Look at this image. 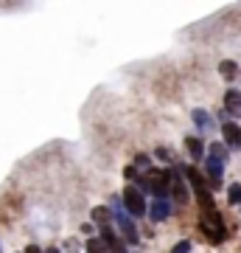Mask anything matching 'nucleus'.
I'll list each match as a JSON object with an SVG mask.
<instances>
[{
  "instance_id": "nucleus-10",
  "label": "nucleus",
  "mask_w": 241,
  "mask_h": 253,
  "mask_svg": "<svg viewBox=\"0 0 241 253\" xmlns=\"http://www.w3.org/2000/svg\"><path fill=\"white\" fill-rule=\"evenodd\" d=\"M224 107H227V113H233V116H241V93H236V90L224 93Z\"/></svg>"
},
{
  "instance_id": "nucleus-1",
  "label": "nucleus",
  "mask_w": 241,
  "mask_h": 253,
  "mask_svg": "<svg viewBox=\"0 0 241 253\" xmlns=\"http://www.w3.org/2000/svg\"><path fill=\"white\" fill-rule=\"evenodd\" d=\"M112 211H115V222H118V228H121L124 239H126L129 245H138V228H135V222L129 219V214H126V211H121V203H118V197L112 200Z\"/></svg>"
},
{
  "instance_id": "nucleus-18",
  "label": "nucleus",
  "mask_w": 241,
  "mask_h": 253,
  "mask_svg": "<svg viewBox=\"0 0 241 253\" xmlns=\"http://www.w3.org/2000/svg\"><path fill=\"white\" fill-rule=\"evenodd\" d=\"M157 158H160V161H169V149H163L160 146V149H157Z\"/></svg>"
},
{
  "instance_id": "nucleus-4",
  "label": "nucleus",
  "mask_w": 241,
  "mask_h": 253,
  "mask_svg": "<svg viewBox=\"0 0 241 253\" xmlns=\"http://www.w3.org/2000/svg\"><path fill=\"white\" fill-rule=\"evenodd\" d=\"M205 174H207V186H210V189H219V186H222V174H224V163L216 161V158H207Z\"/></svg>"
},
{
  "instance_id": "nucleus-6",
  "label": "nucleus",
  "mask_w": 241,
  "mask_h": 253,
  "mask_svg": "<svg viewBox=\"0 0 241 253\" xmlns=\"http://www.w3.org/2000/svg\"><path fill=\"white\" fill-rule=\"evenodd\" d=\"M185 152L191 161H202L205 158V144H202V138H185Z\"/></svg>"
},
{
  "instance_id": "nucleus-7",
  "label": "nucleus",
  "mask_w": 241,
  "mask_h": 253,
  "mask_svg": "<svg viewBox=\"0 0 241 253\" xmlns=\"http://www.w3.org/2000/svg\"><path fill=\"white\" fill-rule=\"evenodd\" d=\"M149 214H152L154 222H163L166 217H171V203H169V197H166V200H154V206H152V211H149Z\"/></svg>"
},
{
  "instance_id": "nucleus-13",
  "label": "nucleus",
  "mask_w": 241,
  "mask_h": 253,
  "mask_svg": "<svg viewBox=\"0 0 241 253\" xmlns=\"http://www.w3.org/2000/svg\"><path fill=\"white\" fill-rule=\"evenodd\" d=\"M210 158L227 163V146H224V144H210Z\"/></svg>"
},
{
  "instance_id": "nucleus-14",
  "label": "nucleus",
  "mask_w": 241,
  "mask_h": 253,
  "mask_svg": "<svg viewBox=\"0 0 241 253\" xmlns=\"http://www.w3.org/2000/svg\"><path fill=\"white\" fill-rule=\"evenodd\" d=\"M227 200H230V206H241V183H233L227 189Z\"/></svg>"
},
{
  "instance_id": "nucleus-12",
  "label": "nucleus",
  "mask_w": 241,
  "mask_h": 253,
  "mask_svg": "<svg viewBox=\"0 0 241 253\" xmlns=\"http://www.w3.org/2000/svg\"><path fill=\"white\" fill-rule=\"evenodd\" d=\"M171 191H174V200L177 203H188V189H185V180L182 177H174L171 180Z\"/></svg>"
},
{
  "instance_id": "nucleus-9",
  "label": "nucleus",
  "mask_w": 241,
  "mask_h": 253,
  "mask_svg": "<svg viewBox=\"0 0 241 253\" xmlns=\"http://www.w3.org/2000/svg\"><path fill=\"white\" fill-rule=\"evenodd\" d=\"M191 118H194V124H197L202 132H210V129H213V116H210V113H205V110H194V113H191Z\"/></svg>"
},
{
  "instance_id": "nucleus-11",
  "label": "nucleus",
  "mask_w": 241,
  "mask_h": 253,
  "mask_svg": "<svg viewBox=\"0 0 241 253\" xmlns=\"http://www.w3.org/2000/svg\"><path fill=\"white\" fill-rule=\"evenodd\" d=\"M219 73H222V79H227V82H233V79H239V65L233 62V59H224L222 65H219Z\"/></svg>"
},
{
  "instance_id": "nucleus-8",
  "label": "nucleus",
  "mask_w": 241,
  "mask_h": 253,
  "mask_svg": "<svg viewBox=\"0 0 241 253\" xmlns=\"http://www.w3.org/2000/svg\"><path fill=\"white\" fill-rule=\"evenodd\" d=\"M101 242H107V248H109V253H126V248H124V242L118 239L109 228H104L101 231Z\"/></svg>"
},
{
  "instance_id": "nucleus-20",
  "label": "nucleus",
  "mask_w": 241,
  "mask_h": 253,
  "mask_svg": "<svg viewBox=\"0 0 241 253\" xmlns=\"http://www.w3.org/2000/svg\"><path fill=\"white\" fill-rule=\"evenodd\" d=\"M48 253H59V251H54V248H51V251H48Z\"/></svg>"
},
{
  "instance_id": "nucleus-15",
  "label": "nucleus",
  "mask_w": 241,
  "mask_h": 253,
  "mask_svg": "<svg viewBox=\"0 0 241 253\" xmlns=\"http://www.w3.org/2000/svg\"><path fill=\"white\" fill-rule=\"evenodd\" d=\"M93 219H96V222H101V225L107 228V222H109V211H107V208H96V211H93Z\"/></svg>"
},
{
  "instance_id": "nucleus-2",
  "label": "nucleus",
  "mask_w": 241,
  "mask_h": 253,
  "mask_svg": "<svg viewBox=\"0 0 241 253\" xmlns=\"http://www.w3.org/2000/svg\"><path fill=\"white\" fill-rule=\"evenodd\" d=\"M124 208L132 217H143L146 214V203H143V191L138 186H126L124 191Z\"/></svg>"
},
{
  "instance_id": "nucleus-16",
  "label": "nucleus",
  "mask_w": 241,
  "mask_h": 253,
  "mask_svg": "<svg viewBox=\"0 0 241 253\" xmlns=\"http://www.w3.org/2000/svg\"><path fill=\"white\" fill-rule=\"evenodd\" d=\"M87 253H107V251H104V242H99V239H90V242H87Z\"/></svg>"
},
{
  "instance_id": "nucleus-17",
  "label": "nucleus",
  "mask_w": 241,
  "mask_h": 253,
  "mask_svg": "<svg viewBox=\"0 0 241 253\" xmlns=\"http://www.w3.org/2000/svg\"><path fill=\"white\" fill-rule=\"evenodd\" d=\"M171 253H191V242H188V239H182V242H177L174 248H171Z\"/></svg>"
},
{
  "instance_id": "nucleus-19",
  "label": "nucleus",
  "mask_w": 241,
  "mask_h": 253,
  "mask_svg": "<svg viewBox=\"0 0 241 253\" xmlns=\"http://www.w3.org/2000/svg\"><path fill=\"white\" fill-rule=\"evenodd\" d=\"M26 253H42V251H39L36 245H28V248H26Z\"/></svg>"
},
{
  "instance_id": "nucleus-5",
  "label": "nucleus",
  "mask_w": 241,
  "mask_h": 253,
  "mask_svg": "<svg viewBox=\"0 0 241 253\" xmlns=\"http://www.w3.org/2000/svg\"><path fill=\"white\" fill-rule=\"evenodd\" d=\"M222 135H224V146H241V126H236L233 121H227V124L222 126Z\"/></svg>"
},
{
  "instance_id": "nucleus-3",
  "label": "nucleus",
  "mask_w": 241,
  "mask_h": 253,
  "mask_svg": "<svg viewBox=\"0 0 241 253\" xmlns=\"http://www.w3.org/2000/svg\"><path fill=\"white\" fill-rule=\"evenodd\" d=\"M202 231H205L213 242H224V236H227V231H224V219L219 217L216 211L210 214V217L205 214V225H202Z\"/></svg>"
}]
</instances>
